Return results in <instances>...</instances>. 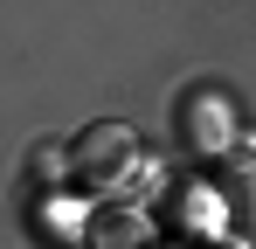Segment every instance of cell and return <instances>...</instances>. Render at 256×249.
I'll list each match as a JSON object with an SVG mask.
<instances>
[{"label": "cell", "instance_id": "cell-1", "mask_svg": "<svg viewBox=\"0 0 256 249\" xmlns=\"http://www.w3.org/2000/svg\"><path fill=\"white\" fill-rule=\"evenodd\" d=\"M132 166H138V138H132V124H118V118L84 124V132H76V146H70V180L90 187V194L118 187Z\"/></svg>", "mask_w": 256, "mask_h": 249}, {"label": "cell", "instance_id": "cell-2", "mask_svg": "<svg viewBox=\"0 0 256 249\" xmlns=\"http://www.w3.org/2000/svg\"><path fill=\"white\" fill-rule=\"evenodd\" d=\"M90 249H160V228L138 208H104L90 222Z\"/></svg>", "mask_w": 256, "mask_h": 249}, {"label": "cell", "instance_id": "cell-3", "mask_svg": "<svg viewBox=\"0 0 256 249\" xmlns=\"http://www.w3.org/2000/svg\"><path fill=\"white\" fill-rule=\"evenodd\" d=\"M28 180H35V194H56V187H70V152L42 138V146L28 152Z\"/></svg>", "mask_w": 256, "mask_h": 249}]
</instances>
